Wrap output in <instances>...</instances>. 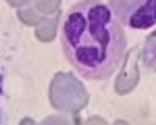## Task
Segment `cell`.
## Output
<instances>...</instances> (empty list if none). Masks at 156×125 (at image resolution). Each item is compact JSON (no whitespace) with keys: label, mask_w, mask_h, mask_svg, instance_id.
Masks as SVG:
<instances>
[{"label":"cell","mask_w":156,"mask_h":125,"mask_svg":"<svg viewBox=\"0 0 156 125\" xmlns=\"http://www.w3.org/2000/svg\"><path fill=\"white\" fill-rule=\"evenodd\" d=\"M60 48L73 71L87 81H106L127 54V34L102 0H79L65 15Z\"/></svg>","instance_id":"obj_1"},{"label":"cell","mask_w":156,"mask_h":125,"mask_svg":"<svg viewBox=\"0 0 156 125\" xmlns=\"http://www.w3.org/2000/svg\"><path fill=\"white\" fill-rule=\"evenodd\" d=\"M123 27L150 29L156 25V0H106Z\"/></svg>","instance_id":"obj_2"},{"label":"cell","mask_w":156,"mask_h":125,"mask_svg":"<svg viewBox=\"0 0 156 125\" xmlns=\"http://www.w3.org/2000/svg\"><path fill=\"white\" fill-rule=\"evenodd\" d=\"M142 62L150 71H156V31L146 38L144 48H142Z\"/></svg>","instance_id":"obj_3"},{"label":"cell","mask_w":156,"mask_h":125,"mask_svg":"<svg viewBox=\"0 0 156 125\" xmlns=\"http://www.w3.org/2000/svg\"><path fill=\"white\" fill-rule=\"evenodd\" d=\"M0 121H2V109H0Z\"/></svg>","instance_id":"obj_4"}]
</instances>
